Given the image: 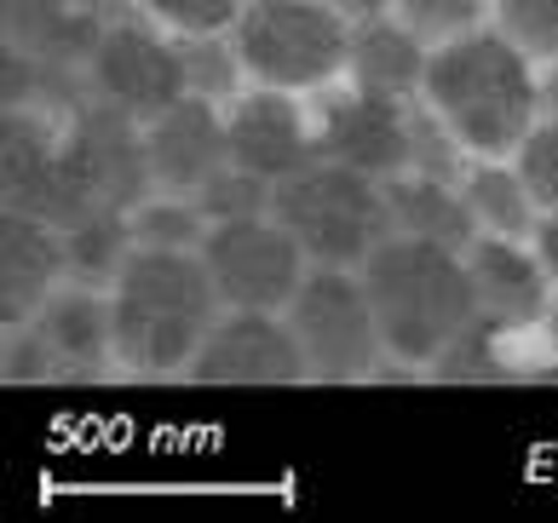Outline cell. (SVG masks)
<instances>
[{
    "label": "cell",
    "mask_w": 558,
    "mask_h": 523,
    "mask_svg": "<svg viewBox=\"0 0 558 523\" xmlns=\"http://www.w3.org/2000/svg\"><path fill=\"white\" fill-rule=\"evenodd\" d=\"M196 386H300L312 380L294 323L282 311H225L184 368Z\"/></svg>",
    "instance_id": "obj_11"
},
{
    "label": "cell",
    "mask_w": 558,
    "mask_h": 523,
    "mask_svg": "<svg viewBox=\"0 0 558 523\" xmlns=\"http://www.w3.org/2000/svg\"><path fill=\"white\" fill-rule=\"evenodd\" d=\"M489 24L535 64H558V0H495Z\"/></svg>",
    "instance_id": "obj_25"
},
{
    "label": "cell",
    "mask_w": 558,
    "mask_h": 523,
    "mask_svg": "<svg viewBox=\"0 0 558 523\" xmlns=\"http://www.w3.org/2000/svg\"><path fill=\"white\" fill-rule=\"evenodd\" d=\"M202 265H208L225 311H288L312 277L305 247L277 214L214 224L202 242Z\"/></svg>",
    "instance_id": "obj_9"
},
{
    "label": "cell",
    "mask_w": 558,
    "mask_h": 523,
    "mask_svg": "<svg viewBox=\"0 0 558 523\" xmlns=\"http://www.w3.org/2000/svg\"><path fill=\"white\" fill-rule=\"evenodd\" d=\"M271 214L294 230L305 259L335 270H363V259L391 236L386 184L328 156L305 161L300 173L271 184Z\"/></svg>",
    "instance_id": "obj_4"
},
{
    "label": "cell",
    "mask_w": 558,
    "mask_h": 523,
    "mask_svg": "<svg viewBox=\"0 0 558 523\" xmlns=\"http://www.w3.org/2000/svg\"><path fill=\"white\" fill-rule=\"evenodd\" d=\"M421 98L472 156H519L542 121V64L484 24L449 47H432Z\"/></svg>",
    "instance_id": "obj_2"
},
{
    "label": "cell",
    "mask_w": 558,
    "mask_h": 523,
    "mask_svg": "<svg viewBox=\"0 0 558 523\" xmlns=\"http://www.w3.org/2000/svg\"><path fill=\"white\" fill-rule=\"evenodd\" d=\"M386 207H391V230L398 236H421V242H444V247H466L478 242V219L461 196L454 179H432V173H398L386 179Z\"/></svg>",
    "instance_id": "obj_18"
},
{
    "label": "cell",
    "mask_w": 558,
    "mask_h": 523,
    "mask_svg": "<svg viewBox=\"0 0 558 523\" xmlns=\"http://www.w3.org/2000/svg\"><path fill=\"white\" fill-rule=\"evenodd\" d=\"M317 110H312V127H317V156L340 161V167H357L368 179H398L409 173V98H386V93H368L357 81H335V87L312 93Z\"/></svg>",
    "instance_id": "obj_10"
},
{
    "label": "cell",
    "mask_w": 558,
    "mask_h": 523,
    "mask_svg": "<svg viewBox=\"0 0 558 523\" xmlns=\"http://www.w3.org/2000/svg\"><path fill=\"white\" fill-rule=\"evenodd\" d=\"M530 247H535V254H542L547 277H553V288H558V214H542V224H535Z\"/></svg>",
    "instance_id": "obj_30"
},
{
    "label": "cell",
    "mask_w": 558,
    "mask_h": 523,
    "mask_svg": "<svg viewBox=\"0 0 558 523\" xmlns=\"http://www.w3.org/2000/svg\"><path fill=\"white\" fill-rule=\"evenodd\" d=\"M179 40V64H184V87L208 104H231L242 87H254L242 70V52L231 35H173Z\"/></svg>",
    "instance_id": "obj_22"
},
{
    "label": "cell",
    "mask_w": 558,
    "mask_h": 523,
    "mask_svg": "<svg viewBox=\"0 0 558 523\" xmlns=\"http://www.w3.org/2000/svg\"><path fill=\"white\" fill-rule=\"evenodd\" d=\"M282 317L294 323V340H300L305 368H312L317 386L375 380V368L386 363L380 317H375V300L363 288V270L312 265V277H305V288Z\"/></svg>",
    "instance_id": "obj_6"
},
{
    "label": "cell",
    "mask_w": 558,
    "mask_h": 523,
    "mask_svg": "<svg viewBox=\"0 0 558 523\" xmlns=\"http://www.w3.org/2000/svg\"><path fill=\"white\" fill-rule=\"evenodd\" d=\"M168 35H231L247 0H128Z\"/></svg>",
    "instance_id": "obj_26"
},
{
    "label": "cell",
    "mask_w": 558,
    "mask_h": 523,
    "mask_svg": "<svg viewBox=\"0 0 558 523\" xmlns=\"http://www.w3.org/2000/svg\"><path fill=\"white\" fill-rule=\"evenodd\" d=\"M328 7H335V12H345L351 24H357V17H375V12H391V0H328Z\"/></svg>",
    "instance_id": "obj_31"
},
{
    "label": "cell",
    "mask_w": 558,
    "mask_h": 523,
    "mask_svg": "<svg viewBox=\"0 0 558 523\" xmlns=\"http://www.w3.org/2000/svg\"><path fill=\"white\" fill-rule=\"evenodd\" d=\"M231 40L254 87H282L300 98L345 81L351 64V17L328 0H247Z\"/></svg>",
    "instance_id": "obj_5"
},
{
    "label": "cell",
    "mask_w": 558,
    "mask_h": 523,
    "mask_svg": "<svg viewBox=\"0 0 558 523\" xmlns=\"http://www.w3.org/2000/svg\"><path fill=\"white\" fill-rule=\"evenodd\" d=\"M489 7L495 0H391V17H398L409 35H421L426 47H449V40L484 29Z\"/></svg>",
    "instance_id": "obj_23"
},
{
    "label": "cell",
    "mask_w": 558,
    "mask_h": 523,
    "mask_svg": "<svg viewBox=\"0 0 558 523\" xmlns=\"http://www.w3.org/2000/svg\"><path fill=\"white\" fill-rule=\"evenodd\" d=\"M128 219L138 247H179V254H202V242L214 230V219L191 196H168V191H150L138 207H128Z\"/></svg>",
    "instance_id": "obj_21"
},
{
    "label": "cell",
    "mask_w": 558,
    "mask_h": 523,
    "mask_svg": "<svg viewBox=\"0 0 558 523\" xmlns=\"http://www.w3.org/2000/svg\"><path fill=\"white\" fill-rule=\"evenodd\" d=\"M0 311L7 323H29L40 300L58 282H70V259H64V230L35 219V214H12L7 207V230H0Z\"/></svg>",
    "instance_id": "obj_16"
},
{
    "label": "cell",
    "mask_w": 558,
    "mask_h": 523,
    "mask_svg": "<svg viewBox=\"0 0 558 523\" xmlns=\"http://www.w3.org/2000/svg\"><path fill=\"white\" fill-rule=\"evenodd\" d=\"M133 219L128 207H98V214L75 219L64 230V259H70V282L87 288H116L121 265L133 259Z\"/></svg>",
    "instance_id": "obj_20"
},
{
    "label": "cell",
    "mask_w": 558,
    "mask_h": 523,
    "mask_svg": "<svg viewBox=\"0 0 558 523\" xmlns=\"http://www.w3.org/2000/svg\"><path fill=\"white\" fill-rule=\"evenodd\" d=\"M466 277H472V328L495 333V340H519L535 333L553 305V277L542 254L519 236H484L466 247Z\"/></svg>",
    "instance_id": "obj_12"
},
{
    "label": "cell",
    "mask_w": 558,
    "mask_h": 523,
    "mask_svg": "<svg viewBox=\"0 0 558 523\" xmlns=\"http://www.w3.org/2000/svg\"><path fill=\"white\" fill-rule=\"evenodd\" d=\"M116 305V368L133 380H173L225 317V300L202 254L179 247H133L110 288Z\"/></svg>",
    "instance_id": "obj_1"
},
{
    "label": "cell",
    "mask_w": 558,
    "mask_h": 523,
    "mask_svg": "<svg viewBox=\"0 0 558 523\" xmlns=\"http://www.w3.org/2000/svg\"><path fill=\"white\" fill-rule=\"evenodd\" d=\"M519 173L530 184V196L542 202V214H558V115H542L530 127V138L519 144Z\"/></svg>",
    "instance_id": "obj_28"
},
{
    "label": "cell",
    "mask_w": 558,
    "mask_h": 523,
    "mask_svg": "<svg viewBox=\"0 0 558 523\" xmlns=\"http://www.w3.org/2000/svg\"><path fill=\"white\" fill-rule=\"evenodd\" d=\"M196 207H202L214 224H225V219H254V214H271V184L254 179V173H242V167H225L208 191L196 196Z\"/></svg>",
    "instance_id": "obj_27"
},
{
    "label": "cell",
    "mask_w": 558,
    "mask_h": 523,
    "mask_svg": "<svg viewBox=\"0 0 558 523\" xmlns=\"http://www.w3.org/2000/svg\"><path fill=\"white\" fill-rule=\"evenodd\" d=\"M461 196L472 207L484 236H519L530 242L542 224V202L530 196V184L519 173L512 156H472V167L461 173Z\"/></svg>",
    "instance_id": "obj_19"
},
{
    "label": "cell",
    "mask_w": 558,
    "mask_h": 523,
    "mask_svg": "<svg viewBox=\"0 0 558 523\" xmlns=\"http://www.w3.org/2000/svg\"><path fill=\"white\" fill-rule=\"evenodd\" d=\"M363 288L375 300L386 357L415 363L421 374H432V363L472 328V277L461 247L391 230L363 259Z\"/></svg>",
    "instance_id": "obj_3"
},
{
    "label": "cell",
    "mask_w": 558,
    "mask_h": 523,
    "mask_svg": "<svg viewBox=\"0 0 558 523\" xmlns=\"http://www.w3.org/2000/svg\"><path fill=\"white\" fill-rule=\"evenodd\" d=\"M535 333H542V345H547V357L558 363V294H553V305H547V317H542V328H535Z\"/></svg>",
    "instance_id": "obj_32"
},
{
    "label": "cell",
    "mask_w": 558,
    "mask_h": 523,
    "mask_svg": "<svg viewBox=\"0 0 558 523\" xmlns=\"http://www.w3.org/2000/svg\"><path fill=\"white\" fill-rule=\"evenodd\" d=\"M426 58H432V47L421 35H409L391 12H375V17L351 24L345 81H357L368 93H386V98H415L426 81Z\"/></svg>",
    "instance_id": "obj_17"
},
{
    "label": "cell",
    "mask_w": 558,
    "mask_h": 523,
    "mask_svg": "<svg viewBox=\"0 0 558 523\" xmlns=\"http://www.w3.org/2000/svg\"><path fill=\"white\" fill-rule=\"evenodd\" d=\"M0 374L17 386H40V380H58V363L47 340L35 333V323H7V363H0Z\"/></svg>",
    "instance_id": "obj_29"
},
{
    "label": "cell",
    "mask_w": 558,
    "mask_h": 523,
    "mask_svg": "<svg viewBox=\"0 0 558 523\" xmlns=\"http://www.w3.org/2000/svg\"><path fill=\"white\" fill-rule=\"evenodd\" d=\"M507 340H495L484 328H466L461 340H454L438 363H432V380H449V386H489V380H524L519 363H507Z\"/></svg>",
    "instance_id": "obj_24"
},
{
    "label": "cell",
    "mask_w": 558,
    "mask_h": 523,
    "mask_svg": "<svg viewBox=\"0 0 558 523\" xmlns=\"http://www.w3.org/2000/svg\"><path fill=\"white\" fill-rule=\"evenodd\" d=\"M58 167L87 214L98 207H138L156 191L150 156H144V121H133L116 104L81 98L58 121Z\"/></svg>",
    "instance_id": "obj_8"
},
{
    "label": "cell",
    "mask_w": 558,
    "mask_h": 523,
    "mask_svg": "<svg viewBox=\"0 0 558 523\" xmlns=\"http://www.w3.org/2000/svg\"><path fill=\"white\" fill-rule=\"evenodd\" d=\"M35 333L47 340L58 380H105L116 374V305L110 288L58 282L35 311Z\"/></svg>",
    "instance_id": "obj_15"
},
{
    "label": "cell",
    "mask_w": 558,
    "mask_h": 523,
    "mask_svg": "<svg viewBox=\"0 0 558 523\" xmlns=\"http://www.w3.org/2000/svg\"><path fill=\"white\" fill-rule=\"evenodd\" d=\"M225 138H231V167L254 173L265 184H282L317 161V127L300 93L282 87H242L225 104Z\"/></svg>",
    "instance_id": "obj_13"
},
{
    "label": "cell",
    "mask_w": 558,
    "mask_h": 523,
    "mask_svg": "<svg viewBox=\"0 0 558 523\" xmlns=\"http://www.w3.org/2000/svg\"><path fill=\"white\" fill-rule=\"evenodd\" d=\"M542 115H558V64H542Z\"/></svg>",
    "instance_id": "obj_33"
},
{
    "label": "cell",
    "mask_w": 558,
    "mask_h": 523,
    "mask_svg": "<svg viewBox=\"0 0 558 523\" xmlns=\"http://www.w3.org/2000/svg\"><path fill=\"white\" fill-rule=\"evenodd\" d=\"M81 81H87V98L116 104L133 121H156L168 104L191 93L184 87V64H179V40L161 24H150L138 7H128V17H105L98 24Z\"/></svg>",
    "instance_id": "obj_7"
},
{
    "label": "cell",
    "mask_w": 558,
    "mask_h": 523,
    "mask_svg": "<svg viewBox=\"0 0 558 523\" xmlns=\"http://www.w3.org/2000/svg\"><path fill=\"white\" fill-rule=\"evenodd\" d=\"M144 156H150V179L168 196H202L208 184L231 167V138H225V104H208L184 93L168 104L156 121H144Z\"/></svg>",
    "instance_id": "obj_14"
}]
</instances>
